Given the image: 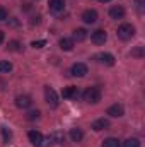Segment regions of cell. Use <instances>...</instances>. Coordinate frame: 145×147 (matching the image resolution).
<instances>
[{
  "label": "cell",
  "mask_w": 145,
  "mask_h": 147,
  "mask_svg": "<svg viewBox=\"0 0 145 147\" xmlns=\"http://www.w3.org/2000/svg\"><path fill=\"white\" fill-rule=\"evenodd\" d=\"M84 101L91 103V105H97L101 101V91L97 87H89L84 91Z\"/></svg>",
  "instance_id": "1"
},
{
  "label": "cell",
  "mask_w": 145,
  "mask_h": 147,
  "mask_svg": "<svg viewBox=\"0 0 145 147\" xmlns=\"http://www.w3.org/2000/svg\"><path fill=\"white\" fill-rule=\"evenodd\" d=\"M116 34H118V38L128 41V39H132V38L135 36V26H132V24H121L118 28Z\"/></svg>",
  "instance_id": "2"
},
{
  "label": "cell",
  "mask_w": 145,
  "mask_h": 147,
  "mask_svg": "<svg viewBox=\"0 0 145 147\" xmlns=\"http://www.w3.org/2000/svg\"><path fill=\"white\" fill-rule=\"evenodd\" d=\"M44 98L50 108H56L58 106V94L53 87H44Z\"/></svg>",
  "instance_id": "3"
},
{
  "label": "cell",
  "mask_w": 145,
  "mask_h": 147,
  "mask_svg": "<svg viewBox=\"0 0 145 147\" xmlns=\"http://www.w3.org/2000/svg\"><path fill=\"white\" fill-rule=\"evenodd\" d=\"M91 39H92L94 45H104L106 39H108V34H106V31H103V29H96V31L91 34Z\"/></svg>",
  "instance_id": "4"
},
{
  "label": "cell",
  "mask_w": 145,
  "mask_h": 147,
  "mask_svg": "<svg viewBox=\"0 0 145 147\" xmlns=\"http://www.w3.org/2000/svg\"><path fill=\"white\" fill-rule=\"evenodd\" d=\"M15 105H17V108L26 110V108H29V106L33 105V99H31V96H28V94H19V96L15 98Z\"/></svg>",
  "instance_id": "5"
},
{
  "label": "cell",
  "mask_w": 145,
  "mask_h": 147,
  "mask_svg": "<svg viewBox=\"0 0 145 147\" xmlns=\"http://www.w3.org/2000/svg\"><path fill=\"white\" fill-rule=\"evenodd\" d=\"M82 21H84L85 24H94V22L97 21V12H96L94 9L84 10V12H82Z\"/></svg>",
  "instance_id": "6"
},
{
  "label": "cell",
  "mask_w": 145,
  "mask_h": 147,
  "mask_svg": "<svg viewBox=\"0 0 145 147\" xmlns=\"http://www.w3.org/2000/svg\"><path fill=\"white\" fill-rule=\"evenodd\" d=\"M28 137H29V142H31L34 147H41L43 146V135H41V132H38V130H31V132L28 134Z\"/></svg>",
  "instance_id": "7"
},
{
  "label": "cell",
  "mask_w": 145,
  "mask_h": 147,
  "mask_svg": "<svg viewBox=\"0 0 145 147\" xmlns=\"http://www.w3.org/2000/svg\"><path fill=\"white\" fill-rule=\"evenodd\" d=\"M70 74L73 77H84L87 74V65L85 63H73L72 69H70Z\"/></svg>",
  "instance_id": "8"
},
{
  "label": "cell",
  "mask_w": 145,
  "mask_h": 147,
  "mask_svg": "<svg viewBox=\"0 0 145 147\" xmlns=\"http://www.w3.org/2000/svg\"><path fill=\"white\" fill-rule=\"evenodd\" d=\"M108 115L109 116H113V118H119V116H123L125 115V108H123V105H113V106H109L108 108Z\"/></svg>",
  "instance_id": "9"
},
{
  "label": "cell",
  "mask_w": 145,
  "mask_h": 147,
  "mask_svg": "<svg viewBox=\"0 0 145 147\" xmlns=\"http://www.w3.org/2000/svg\"><path fill=\"white\" fill-rule=\"evenodd\" d=\"M109 16H111V19H123L125 17V9L121 7V5H113L111 9H109Z\"/></svg>",
  "instance_id": "10"
},
{
  "label": "cell",
  "mask_w": 145,
  "mask_h": 147,
  "mask_svg": "<svg viewBox=\"0 0 145 147\" xmlns=\"http://www.w3.org/2000/svg\"><path fill=\"white\" fill-rule=\"evenodd\" d=\"M96 58H97V62L99 63H103V65H114V57L111 55V53H99V55H96Z\"/></svg>",
  "instance_id": "11"
},
{
  "label": "cell",
  "mask_w": 145,
  "mask_h": 147,
  "mask_svg": "<svg viewBox=\"0 0 145 147\" xmlns=\"http://www.w3.org/2000/svg\"><path fill=\"white\" fill-rule=\"evenodd\" d=\"M62 96H63L65 99H77V98H79V89H77L75 86H68V87L63 89Z\"/></svg>",
  "instance_id": "12"
},
{
  "label": "cell",
  "mask_w": 145,
  "mask_h": 147,
  "mask_svg": "<svg viewBox=\"0 0 145 147\" xmlns=\"http://www.w3.org/2000/svg\"><path fill=\"white\" fill-rule=\"evenodd\" d=\"M106 128H109V121L106 118H99V120H96L92 123V130L94 132H101V130H106Z\"/></svg>",
  "instance_id": "13"
},
{
  "label": "cell",
  "mask_w": 145,
  "mask_h": 147,
  "mask_svg": "<svg viewBox=\"0 0 145 147\" xmlns=\"http://www.w3.org/2000/svg\"><path fill=\"white\" fill-rule=\"evenodd\" d=\"M60 48L63 51H72L73 50V39H70V38H62L60 39Z\"/></svg>",
  "instance_id": "14"
},
{
  "label": "cell",
  "mask_w": 145,
  "mask_h": 147,
  "mask_svg": "<svg viewBox=\"0 0 145 147\" xmlns=\"http://www.w3.org/2000/svg\"><path fill=\"white\" fill-rule=\"evenodd\" d=\"M50 137H51V140H53V146L55 144H63V140H65V135H63V132H53V134H50Z\"/></svg>",
  "instance_id": "15"
},
{
  "label": "cell",
  "mask_w": 145,
  "mask_h": 147,
  "mask_svg": "<svg viewBox=\"0 0 145 147\" xmlns=\"http://www.w3.org/2000/svg\"><path fill=\"white\" fill-rule=\"evenodd\" d=\"M65 7V0H50V9L58 12V10H63Z\"/></svg>",
  "instance_id": "16"
},
{
  "label": "cell",
  "mask_w": 145,
  "mask_h": 147,
  "mask_svg": "<svg viewBox=\"0 0 145 147\" xmlns=\"http://www.w3.org/2000/svg\"><path fill=\"white\" fill-rule=\"evenodd\" d=\"M70 139H72L73 142H80L84 139V132L80 128H72L70 130Z\"/></svg>",
  "instance_id": "17"
},
{
  "label": "cell",
  "mask_w": 145,
  "mask_h": 147,
  "mask_svg": "<svg viewBox=\"0 0 145 147\" xmlns=\"http://www.w3.org/2000/svg\"><path fill=\"white\" fill-rule=\"evenodd\" d=\"M85 38H87V31H85L84 28H79V29L73 31V39H77V41H84Z\"/></svg>",
  "instance_id": "18"
},
{
  "label": "cell",
  "mask_w": 145,
  "mask_h": 147,
  "mask_svg": "<svg viewBox=\"0 0 145 147\" xmlns=\"http://www.w3.org/2000/svg\"><path fill=\"white\" fill-rule=\"evenodd\" d=\"M10 70H12V63L7 60H2L0 62V74H9Z\"/></svg>",
  "instance_id": "19"
},
{
  "label": "cell",
  "mask_w": 145,
  "mask_h": 147,
  "mask_svg": "<svg viewBox=\"0 0 145 147\" xmlns=\"http://www.w3.org/2000/svg\"><path fill=\"white\" fill-rule=\"evenodd\" d=\"M103 147H119V140L114 139V137H109L103 142Z\"/></svg>",
  "instance_id": "20"
},
{
  "label": "cell",
  "mask_w": 145,
  "mask_h": 147,
  "mask_svg": "<svg viewBox=\"0 0 145 147\" xmlns=\"http://www.w3.org/2000/svg\"><path fill=\"white\" fill-rule=\"evenodd\" d=\"M123 147H140V140L138 139H126L123 142Z\"/></svg>",
  "instance_id": "21"
},
{
  "label": "cell",
  "mask_w": 145,
  "mask_h": 147,
  "mask_svg": "<svg viewBox=\"0 0 145 147\" xmlns=\"http://www.w3.org/2000/svg\"><path fill=\"white\" fill-rule=\"evenodd\" d=\"M2 135H3V142H10V139H12V132L7 128V127H2Z\"/></svg>",
  "instance_id": "22"
},
{
  "label": "cell",
  "mask_w": 145,
  "mask_h": 147,
  "mask_svg": "<svg viewBox=\"0 0 145 147\" xmlns=\"http://www.w3.org/2000/svg\"><path fill=\"white\" fill-rule=\"evenodd\" d=\"M132 57L142 58L144 57V46H135V50H132Z\"/></svg>",
  "instance_id": "23"
},
{
  "label": "cell",
  "mask_w": 145,
  "mask_h": 147,
  "mask_svg": "<svg viewBox=\"0 0 145 147\" xmlns=\"http://www.w3.org/2000/svg\"><path fill=\"white\" fill-rule=\"evenodd\" d=\"M9 50L10 51H19L21 50V43L19 41H10L9 43Z\"/></svg>",
  "instance_id": "24"
},
{
  "label": "cell",
  "mask_w": 145,
  "mask_h": 147,
  "mask_svg": "<svg viewBox=\"0 0 145 147\" xmlns=\"http://www.w3.org/2000/svg\"><path fill=\"white\" fill-rule=\"evenodd\" d=\"M39 115H41V113H39V110L29 111V113H28V120H38V118H39Z\"/></svg>",
  "instance_id": "25"
},
{
  "label": "cell",
  "mask_w": 145,
  "mask_h": 147,
  "mask_svg": "<svg viewBox=\"0 0 145 147\" xmlns=\"http://www.w3.org/2000/svg\"><path fill=\"white\" fill-rule=\"evenodd\" d=\"M44 45H46V41H44V39H38V41H33V43H31V46H33V48H43Z\"/></svg>",
  "instance_id": "26"
},
{
  "label": "cell",
  "mask_w": 145,
  "mask_h": 147,
  "mask_svg": "<svg viewBox=\"0 0 145 147\" xmlns=\"http://www.w3.org/2000/svg\"><path fill=\"white\" fill-rule=\"evenodd\" d=\"M7 19V10L3 7H0V21H5Z\"/></svg>",
  "instance_id": "27"
},
{
  "label": "cell",
  "mask_w": 145,
  "mask_h": 147,
  "mask_svg": "<svg viewBox=\"0 0 145 147\" xmlns=\"http://www.w3.org/2000/svg\"><path fill=\"white\" fill-rule=\"evenodd\" d=\"M2 41H3V33L0 31V43H2Z\"/></svg>",
  "instance_id": "28"
},
{
  "label": "cell",
  "mask_w": 145,
  "mask_h": 147,
  "mask_svg": "<svg viewBox=\"0 0 145 147\" xmlns=\"http://www.w3.org/2000/svg\"><path fill=\"white\" fill-rule=\"evenodd\" d=\"M99 2H103V3H108V2H111V0H99Z\"/></svg>",
  "instance_id": "29"
}]
</instances>
